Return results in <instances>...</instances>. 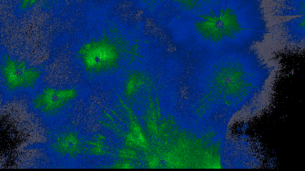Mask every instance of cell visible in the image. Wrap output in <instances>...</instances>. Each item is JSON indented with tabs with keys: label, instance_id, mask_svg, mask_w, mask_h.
<instances>
[{
	"label": "cell",
	"instance_id": "obj_1",
	"mask_svg": "<svg viewBox=\"0 0 305 171\" xmlns=\"http://www.w3.org/2000/svg\"><path fill=\"white\" fill-rule=\"evenodd\" d=\"M279 25L281 32L289 42L298 45L304 40L305 15L284 21Z\"/></svg>",
	"mask_w": 305,
	"mask_h": 171
},
{
	"label": "cell",
	"instance_id": "obj_2",
	"mask_svg": "<svg viewBox=\"0 0 305 171\" xmlns=\"http://www.w3.org/2000/svg\"><path fill=\"white\" fill-rule=\"evenodd\" d=\"M272 14L276 16L305 15V0L276 1Z\"/></svg>",
	"mask_w": 305,
	"mask_h": 171
},
{
	"label": "cell",
	"instance_id": "obj_3",
	"mask_svg": "<svg viewBox=\"0 0 305 171\" xmlns=\"http://www.w3.org/2000/svg\"><path fill=\"white\" fill-rule=\"evenodd\" d=\"M94 46H92V47H89V50H87V52L89 55V57L91 61H94L95 62L99 61L102 62L103 61H104L105 60L107 61L108 59H110V57L111 58L113 57V51L111 50V48L109 47L108 45L100 44V45H97Z\"/></svg>",
	"mask_w": 305,
	"mask_h": 171
}]
</instances>
